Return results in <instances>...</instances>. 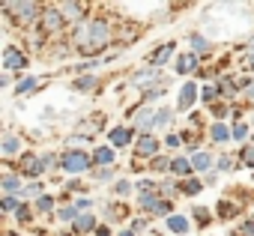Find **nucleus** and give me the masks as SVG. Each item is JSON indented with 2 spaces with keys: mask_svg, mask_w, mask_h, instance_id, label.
Here are the masks:
<instances>
[{
  "mask_svg": "<svg viewBox=\"0 0 254 236\" xmlns=\"http://www.w3.org/2000/svg\"><path fill=\"white\" fill-rule=\"evenodd\" d=\"M189 48H191L197 57H206V54H212V51H215V42H212V39H206L203 33H191V36H189Z\"/></svg>",
  "mask_w": 254,
  "mask_h": 236,
  "instance_id": "20",
  "label": "nucleus"
},
{
  "mask_svg": "<svg viewBox=\"0 0 254 236\" xmlns=\"http://www.w3.org/2000/svg\"><path fill=\"white\" fill-rule=\"evenodd\" d=\"M242 96H245V99H248V102H254V81H251V87H248V90H245V93H242Z\"/></svg>",
  "mask_w": 254,
  "mask_h": 236,
  "instance_id": "57",
  "label": "nucleus"
},
{
  "mask_svg": "<svg viewBox=\"0 0 254 236\" xmlns=\"http://www.w3.org/2000/svg\"><path fill=\"white\" fill-rule=\"evenodd\" d=\"M230 236H254V218H242V221L230 230Z\"/></svg>",
  "mask_w": 254,
  "mask_h": 236,
  "instance_id": "40",
  "label": "nucleus"
},
{
  "mask_svg": "<svg viewBox=\"0 0 254 236\" xmlns=\"http://www.w3.org/2000/svg\"><path fill=\"white\" fill-rule=\"evenodd\" d=\"M15 168H18V174H21V177H30L33 182L45 174L42 156H36V153H21V156H18V162H15Z\"/></svg>",
  "mask_w": 254,
  "mask_h": 236,
  "instance_id": "8",
  "label": "nucleus"
},
{
  "mask_svg": "<svg viewBox=\"0 0 254 236\" xmlns=\"http://www.w3.org/2000/svg\"><path fill=\"white\" fill-rule=\"evenodd\" d=\"M159 150H162V141L156 138V135H141L138 141H135V159H156L159 156Z\"/></svg>",
  "mask_w": 254,
  "mask_h": 236,
  "instance_id": "12",
  "label": "nucleus"
},
{
  "mask_svg": "<svg viewBox=\"0 0 254 236\" xmlns=\"http://www.w3.org/2000/svg\"><path fill=\"white\" fill-rule=\"evenodd\" d=\"M200 99H203L206 108H212L215 102H221V87H218V81H212V84H200Z\"/></svg>",
  "mask_w": 254,
  "mask_h": 236,
  "instance_id": "25",
  "label": "nucleus"
},
{
  "mask_svg": "<svg viewBox=\"0 0 254 236\" xmlns=\"http://www.w3.org/2000/svg\"><path fill=\"white\" fill-rule=\"evenodd\" d=\"M203 185H209V188H215V185H218V171H209V174L203 177Z\"/></svg>",
  "mask_w": 254,
  "mask_h": 236,
  "instance_id": "54",
  "label": "nucleus"
},
{
  "mask_svg": "<svg viewBox=\"0 0 254 236\" xmlns=\"http://www.w3.org/2000/svg\"><path fill=\"white\" fill-rule=\"evenodd\" d=\"M9 84H12V75L3 72V75H0V87H9Z\"/></svg>",
  "mask_w": 254,
  "mask_h": 236,
  "instance_id": "56",
  "label": "nucleus"
},
{
  "mask_svg": "<svg viewBox=\"0 0 254 236\" xmlns=\"http://www.w3.org/2000/svg\"><path fill=\"white\" fill-rule=\"evenodd\" d=\"M63 27H66V18H63L60 6H45V12H42V18H39L36 30H39V33L48 39V36H57Z\"/></svg>",
  "mask_w": 254,
  "mask_h": 236,
  "instance_id": "5",
  "label": "nucleus"
},
{
  "mask_svg": "<svg viewBox=\"0 0 254 236\" xmlns=\"http://www.w3.org/2000/svg\"><path fill=\"white\" fill-rule=\"evenodd\" d=\"M114 162H117L114 147H96L93 150V165L96 168H114Z\"/></svg>",
  "mask_w": 254,
  "mask_h": 236,
  "instance_id": "23",
  "label": "nucleus"
},
{
  "mask_svg": "<svg viewBox=\"0 0 254 236\" xmlns=\"http://www.w3.org/2000/svg\"><path fill=\"white\" fill-rule=\"evenodd\" d=\"M209 114L215 117V123H221L227 114H233V105H227V102H215V105L209 108Z\"/></svg>",
  "mask_w": 254,
  "mask_h": 236,
  "instance_id": "41",
  "label": "nucleus"
},
{
  "mask_svg": "<svg viewBox=\"0 0 254 236\" xmlns=\"http://www.w3.org/2000/svg\"><path fill=\"white\" fill-rule=\"evenodd\" d=\"M117 236H138V233H135V230H132V227H126V230H120V233H117Z\"/></svg>",
  "mask_w": 254,
  "mask_h": 236,
  "instance_id": "58",
  "label": "nucleus"
},
{
  "mask_svg": "<svg viewBox=\"0 0 254 236\" xmlns=\"http://www.w3.org/2000/svg\"><path fill=\"white\" fill-rule=\"evenodd\" d=\"M159 194L165 197V200H177L183 191H180V179H159Z\"/></svg>",
  "mask_w": 254,
  "mask_h": 236,
  "instance_id": "27",
  "label": "nucleus"
},
{
  "mask_svg": "<svg viewBox=\"0 0 254 236\" xmlns=\"http://www.w3.org/2000/svg\"><path fill=\"white\" fill-rule=\"evenodd\" d=\"M132 135H135V129L132 126H114V129H108V147H120V150H126L132 144Z\"/></svg>",
  "mask_w": 254,
  "mask_h": 236,
  "instance_id": "13",
  "label": "nucleus"
},
{
  "mask_svg": "<svg viewBox=\"0 0 254 236\" xmlns=\"http://www.w3.org/2000/svg\"><path fill=\"white\" fill-rule=\"evenodd\" d=\"M200 69H203V66H200V57H197L194 51H186V54H180V57L174 60V72H177V75H186V78L191 75V78H194Z\"/></svg>",
  "mask_w": 254,
  "mask_h": 236,
  "instance_id": "11",
  "label": "nucleus"
},
{
  "mask_svg": "<svg viewBox=\"0 0 254 236\" xmlns=\"http://www.w3.org/2000/svg\"><path fill=\"white\" fill-rule=\"evenodd\" d=\"M206 185H203V179H197V177H189V179H180V191L186 194V197H197L200 191H203Z\"/></svg>",
  "mask_w": 254,
  "mask_h": 236,
  "instance_id": "30",
  "label": "nucleus"
},
{
  "mask_svg": "<svg viewBox=\"0 0 254 236\" xmlns=\"http://www.w3.org/2000/svg\"><path fill=\"white\" fill-rule=\"evenodd\" d=\"M165 227H168L174 236H186V233L191 230V221H189L186 215H177V212H174L171 218H165Z\"/></svg>",
  "mask_w": 254,
  "mask_h": 236,
  "instance_id": "24",
  "label": "nucleus"
},
{
  "mask_svg": "<svg viewBox=\"0 0 254 236\" xmlns=\"http://www.w3.org/2000/svg\"><path fill=\"white\" fill-rule=\"evenodd\" d=\"M96 84H99V81H96V75H81V78H75V81H72V90H75V93H90Z\"/></svg>",
  "mask_w": 254,
  "mask_h": 236,
  "instance_id": "34",
  "label": "nucleus"
},
{
  "mask_svg": "<svg viewBox=\"0 0 254 236\" xmlns=\"http://www.w3.org/2000/svg\"><path fill=\"white\" fill-rule=\"evenodd\" d=\"M165 147H168V150H180V147H186V144H183V138H180L177 132H168V135H165Z\"/></svg>",
  "mask_w": 254,
  "mask_h": 236,
  "instance_id": "49",
  "label": "nucleus"
},
{
  "mask_svg": "<svg viewBox=\"0 0 254 236\" xmlns=\"http://www.w3.org/2000/svg\"><path fill=\"white\" fill-rule=\"evenodd\" d=\"M162 200H165V197H162L159 191H153V194H138V209H141V215H156V209H159Z\"/></svg>",
  "mask_w": 254,
  "mask_h": 236,
  "instance_id": "22",
  "label": "nucleus"
},
{
  "mask_svg": "<svg viewBox=\"0 0 254 236\" xmlns=\"http://www.w3.org/2000/svg\"><path fill=\"white\" fill-rule=\"evenodd\" d=\"M171 123H174V111H171L168 105L159 108V111H156V132H168Z\"/></svg>",
  "mask_w": 254,
  "mask_h": 236,
  "instance_id": "31",
  "label": "nucleus"
},
{
  "mask_svg": "<svg viewBox=\"0 0 254 236\" xmlns=\"http://www.w3.org/2000/svg\"><path fill=\"white\" fill-rule=\"evenodd\" d=\"M212 212H215V209H209V206H203V203L191 206V218L197 221V227H206V224H209V218H212Z\"/></svg>",
  "mask_w": 254,
  "mask_h": 236,
  "instance_id": "32",
  "label": "nucleus"
},
{
  "mask_svg": "<svg viewBox=\"0 0 254 236\" xmlns=\"http://www.w3.org/2000/svg\"><path fill=\"white\" fill-rule=\"evenodd\" d=\"M66 191H69V194H72V191L87 194V182H84V179H69V182H66Z\"/></svg>",
  "mask_w": 254,
  "mask_h": 236,
  "instance_id": "51",
  "label": "nucleus"
},
{
  "mask_svg": "<svg viewBox=\"0 0 254 236\" xmlns=\"http://www.w3.org/2000/svg\"><path fill=\"white\" fill-rule=\"evenodd\" d=\"M135 191V182H129V179H114V194L123 200V197H129Z\"/></svg>",
  "mask_w": 254,
  "mask_h": 236,
  "instance_id": "39",
  "label": "nucleus"
},
{
  "mask_svg": "<svg viewBox=\"0 0 254 236\" xmlns=\"http://www.w3.org/2000/svg\"><path fill=\"white\" fill-rule=\"evenodd\" d=\"M3 18L6 21H12L15 27H24V30H30V27H36L39 24V18H42V12H45V6L42 3H33V0H6L3 6Z\"/></svg>",
  "mask_w": 254,
  "mask_h": 236,
  "instance_id": "2",
  "label": "nucleus"
},
{
  "mask_svg": "<svg viewBox=\"0 0 254 236\" xmlns=\"http://www.w3.org/2000/svg\"><path fill=\"white\" fill-rule=\"evenodd\" d=\"M251 144H254V141H251Z\"/></svg>",
  "mask_w": 254,
  "mask_h": 236,
  "instance_id": "60",
  "label": "nucleus"
},
{
  "mask_svg": "<svg viewBox=\"0 0 254 236\" xmlns=\"http://www.w3.org/2000/svg\"><path fill=\"white\" fill-rule=\"evenodd\" d=\"M42 194H45V182H39V179H36V182H27V185H24L21 200H30V197H33V200H39Z\"/></svg>",
  "mask_w": 254,
  "mask_h": 236,
  "instance_id": "35",
  "label": "nucleus"
},
{
  "mask_svg": "<svg viewBox=\"0 0 254 236\" xmlns=\"http://www.w3.org/2000/svg\"><path fill=\"white\" fill-rule=\"evenodd\" d=\"M197 99H200V84H197L194 78L183 81V84H180V93H177V108H180V111H191Z\"/></svg>",
  "mask_w": 254,
  "mask_h": 236,
  "instance_id": "9",
  "label": "nucleus"
},
{
  "mask_svg": "<svg viewBox=\"0 0 254 236\" xmlns=\"http://www.w3.org/2000/svg\"><path fill=\"white\" fill-rule=\"evenodd\" d=\"M93 230H99V224H96V215H93V212L78 215V218L72 221V227H69V233H78V236H87V233H93Z\"/></svg>",
  "mask_w": 254,
  "mask_h": 236,
  "instance_id": "19",
  "label": "nucleus"
},
{
  "mask_svg": "<svg viewBox=\"0 0 254 236\" xmlns=\"http://www.w3.org/2000/svg\"><path fill=\"white\" fill-rule=\"evenodd\" d=\"M239 66L245 69V72H254V45H242L239 48Z\"/></svg>",
  "mask_w": 254,
  "mask_h": 236,
  "instance_id": "37",
  "label": "nucleus"
},
{
  "mask_svg": "<svg viewBox=\"0 0 254 236\" xmlns=\"http://www.w3.org/2000/svg\"><path fill=\"white\" fill-rule=\"evenodd\" d=\"M233 168H236L233 156H227V153H224V156H218V162H215V171H218V174H221V171H233Z\"/></svg>",
  "mask_w": 254,
  "mask_h": 236,
  "instance_id": "48",
  "label": "nucleus"
},
{
  "mask_svg": "<svg viewBox=\"0 0 254 236\" xmlns=\"http://www.w3.org/2000/svg\"><path fill=\"white\" fill-rule=\"evenodd\" d=\"M239 168H254V144H245L239 147Z\"/></svg>",
  "mask_w": 254,
  "mask_h": 236,
  "instance_id": "38",
  "label": "nucleus"
},
{
  "mask_svg": "<svg viewBox=\"0 0 254 236\" xmlns=\"http://www.w3.org/2000/svg\"><path fill=\"white\" fill-rule=\"evenodd\" d=\"M57 236H72V233H57Z\"/></svg>",
  "mask_w": 254,
  "mask_h": 236,
  "instance_id": "59",
  "label": "nucleus"
},
{
  "mask_svg": "<svg viewBox=\"0 0 254 236\" xmlns=\"http://www.w3.org/2000/svg\"><path fill=\"white\" fill-rule=\"evenodd\" d=\"M150 168H153V171H168V174H171V159L156 156V159H150Z\"/></svg>",
  "mask_w": 254,
  "mask_h": 236,
  "instance_id": "50",
  "label": "nucleus"
},
{
  "mask_svg": "<svg viewBox=\"0 0 254 236\" xmlns=\"http://www.w3.org/2000/svg\"><path fill=\"white\" fill-rule=\"evenodd\" d=\"M96 236H117V233H111V227H108V224H99V230H96Z\"/></svg>",
  "mask_w": 254,
  "mask_h": 236,
  "instance_id": "55",
  "label": "nucleus"
},
{
  "mask_svg": "<svg viewBox=\"0 0 254 236\" xmlns=\"http://www.w3.org/2000/svg\"><path fill=\"white\" fill-rule=\"evenodd\" d=\"M72 203H75V209H78V212H81V215H84V212H90V206H96V203H93V200H90V197H75V200H72Z\"/></svg>",
  "mask_w": 254,
  "mask_h": 236,
  "instance_id": "52",
  "label": "nucleus"
},
{
  "mask_svg": "<svg viewBox=\"0 0 254 236\" xmlns=\"http://www.w3.org/2000/svg\"><path fill=\"white\" fill-rule=\"evenodd\" d=\"M114 30H111V21L102 18V15H90L87 21H81L75 30H72V48L87 57V60H102V54L114 45Z\"/></svg>",
  "mask_w": 254,
  "mask_h": 236,
  "instance_id": "1",
  "label": "nucleus"
},
{
  "mask_svg": "<svg viewBox=\"0 0 254 236\" xmlns=\"http://www.w3.org/2000/svg\"><path fill=\"white\" fill-rule=\"evenodd\" d=\"M60 6V12H63V18H66V24H81V21H87L90 15H87V3H57Z\"/></svg>",
  "mask_w": 254,
  "mask_h": 236,
  "instance_id": "14",
  "label": "nucleus"
},
{
  "mask_svg": "<svg viewBox=\"0 0 254 236\" xmlns=\"http://www.w3.org/2000/svg\"><path fill=\"white\" fill-rule=\"evenodd\" d=\"M156 111H159V108H150V105H141V108L129 111V114H132V129H135L138 138L156 132Z\"/></svg>",
  "mask_w": 254,
  "mask_h": 236,
  "instance_id": "4",
  "label": "nucleus"
},
{
  "mask_svg": "<svg viewBox=\"0 0 254 236\" xmlns=\"http://www.w3.org/2000/svg\"><path fill=\"white\" fill-rule=\"evenodd\" d=\"M21 206H24V203H21V197H18V194H3V200H0V209H3L6 215H15Z\"/></svg>",
  "mask_w": 254,
  "mask_h": 236,
  "instance_id": "33",
  "label": "nucleus"
},
{
  "mask_svg": "<svg viewBox=\"0 0 254 236\" xmlns=\"http://www.w3.org/2000/svg\"><path fill=\"white\" fill-rule=\"evenodd\" d=\"M174 57H177V42H162V45H156V48L150 51V57H147V66H153V69H162V66H168Z\"/></svg>",
  "mask_w": 254,
  "mask_h": 236,
  "instance_id": "10",
  "label": "nucleus"
},
{
  "mask_svg": "<svg viewBox=\"0 0 254 236\" xmlns=\"http://www.w3.org/2000/svg\"><path fill=\"white\" fill-rule=\"evenodd\" d=\"M102 215L105 221H123V218H129V203H123V200L102 203Z\"/></svg>",
  "mask_w": 254,
  "mask_h": 236,
  "instance_id": "17",
  "label": "nucleus"
},
{
  "mask_svg": "<svg viewBox=\"0 0 254 236\" xmlns=\"http://www.w3.org/2000/svg\"><path fill=\"white\" fill-rule=\"evenodd\" d=\"M248 132H251V129H248V123H233V141H236V144H242V147H245Z\"/></svg>",
  "mask_w": 254,
  "mask_h": 236,
  "instance_id": "43",
  "label": "nucleus"
},
{
  "mask_svg": "<svg viewBox=\"0 0 254 236\" xmlns=\"http://www.w3.org/2000/svg\"><path fill=\"white\" fill-rule=\"evenodd\" d=\"M239 215H242V203H239V200L221 197V200L215 203V218H221V221H233V218H239Z\"/></svg>",
  "mask_w": 254,
  "mask_h": 236,
  "instance_id": "15",
  "label": "nucleus"
},
{
  "mask_svg": "<svg viewBox=\"0 0 254 236\" xmlns=\"http://www.w3.org/2000/svg\"><path fill=\"white\" fill-rule=\"evenodd\" d=\"M165 93H168V84H159V87H153V90L144 93V102H156V99H162Z\"/></svg>",
  "mask_w": 254,
  "mask_h": 236,
  "instance_id": "47",
  "label": "nucleus"
},
{
  "mask_svg": "<svg viewBox=\"0 0 254 236\" xmlns=\"http://www.w3.org/2000/svg\"><path fill=\"white\" fill-rule=\"evenodd\" d=\"M129 84L147 93V90H153V87H159V84H168V81H165V72H162V69L144 66V69H138V72L132 75V81H129Z\"/></svg>",
  "mask_w": 254,
  "mask_h": 236,
  "instance_id": "7",
  "label": "nucleus"
},
{
  "mask_svg": "<svg viewBox=\"0 0 254 236\" xmlns=\"http://www.w3.org/2000/svg\"><path fill=\"white\" fill-rule=\"evenodd\" d=\"M132 230L141 236V233H147L150 230V215H138V218H132Z\"/></svg>",
  "mask_w": 254,
  "mask_h": 236,
  "instance_id": "46",
  "label": "nucleus"
},
{
  "mask_svg": "<svg viewBox=\"0 0 254 236\" xmlns=\"http://www.w3.org/2000/svg\"><path fill=\"white\" fill-rule=\"evenodd\" d=\"M33 206H36V212H39V215H51V212H54V206H57V200H54V194H42Z\"/></svg>",
  "mask_w": 254,
  "mask_h": 236,
  "instance_id": "36",
  "label": "nucleus"
},
{
  "mask_svg": "<svg viewBox=\"0 0 254 236\" xmlns=\"http://www.w3.org/2000/svg\"><path fill=\"white\" fill-rule=\"evenodd\" d=\"M0 185H3L6 194H18V197H21V191H24V177H21L18 171H6L3 177H0Z\"/></svg>",
  "mask_w": 254,
  "mask_h": 236,
  "instance_id": "18",
  "label": "nucleus"
},
{
  "mask_svg": "<svg viewBox=\"0 0 254 236\" xmlns=\"http://www.w3.org/2000/svg\"><path fill=\"white\" fill-rule=\"evenodd\" d=\"M36 90H39V78H33V75H24V78L12 87L15 96H30V93H36Z\"/></svg>",
  "mask_w": 254,
  "mask_h": 236,
  "instance_id": "28",
  "label": "nucleus"
},
{
  "mask_svg": "<svg viewBox=\"0 0 254 236\" xmlns=\"http://www.w3.org/2000/svg\"><path fill=\"white\" fill-rule=\"evenodd\" d=\"M209 141L212 144H227V141H233V129L224 126V123H212L209 126Z\"/></svg>",
  "mask_w": 254,
  "mask_h": 236,
  "instance_id": "26",
  "label": "nucleus"
},
{
  "mask_svg": "<svg viewBox=\"0 0 254 236\" xmlns=\"http://www.w3.org/2000/svg\"><path fill=\"white\" fill-rule=\"evenodd\" d=\"M0 153H3L6 159H18L21 156V138L15 132H6L3 135V144H0Z\"/></svg>",
  "mask_w": 254,
  "mask_h": 236,
  "instance_id": "21",
  "label": "nucleus"
},
{
  "mask_svg": "<svg viewBox=\"0 0 254 236\" xmlns=\"http://www.w3.org/2000/svg\"><path fill=\"white\" fill-rule=\"evenodd\" d=\"M90 168H96L93 165V153H87V150H66V153H60V171L63 174H69V177H81L84 171H90Z\"/></svg>",
  "mask_w": 254,
  "mask_h": 236,
  "instance_id": "3",
  "label": "nucleus"
},
{
  "mask_svg": "<svg viewBox=\"0 0 254 236\" xmlns=\"http://www.w3.org/2000/svg\"><path fill=\"white\" fill-rule=\"evenodd\" d=\"M191 165H194V171H197V174H209V171H215V165H212V156H209L206 150L194 153V156H191Z\"/></svg>",
  "mask_w": 254,
  "mask_h": 236,
  "instance_id": "29",
  "label": "nucleus"
},
{
  "mask_svg": "<svg viewBox=\"0 0 254 236\" xmlns=\"http://www.w3.org/2000/svg\"><path fill=\"white\" fill-rule=\"evenodd\" d=\"M171 174H174L177 179H189V177H194L191 156H174V159H171Z\"/></svg>",
  "mask_w": 254,
  "mask_h": 236,
  "instance_id": "16",
  "label": "nucleus"
},
{
  "mask_svg": "<svg viewBox=\"0 0 254 236\" xmlns=\"http://www.w3.org/2000/svg\"><path fill=\"white\" fill-rule=\"evenodd\" d=\"M30 66V54L24 51V48H18V45H6L3 48V72H24Z\"/></svg>",
  "mask_w": 254,
  "mask_h": 236,
  "instance_id": "6",
  "label": "nucleus"
},
{
  "mask_svg": "<svg viewBox=\"0 0 254 236\" xmlns=\"http://www.w3.org/2000/svg\"><path fill=\"white\" fill-rule=\"evenodd\" d=\"M15 218H18V221H21V224H30V221H33V209H30V206H27V203H24V206H21V209H18V212H15Z\"/></svg>",
  "mask_w": 254,
  "mask_h": 236,
  "instance_id": "53",
  "label": "nucleus"
},
{
  "mask_svg": "<svg viewBox=\"0 0 254 236\" xmlns=\"http://www.w3.org/2000/svg\"><path fill=\"white\" fill-rule=\"evenodd\" d=\"M42 165H45L48 174H51V171H60V156H57V153H42Z\"/></svg>",
  "mask_w": 254,
  "mask_h": 236,
  "instance_id": "45",
  "label": "nucleus"
},
{
  "mask_svg": "<svg viewBox=\"0 0 254 236\" xmlns=\"http://www.w3.org/2000/svg\"><path fill=\"white\" fill-rule=\"evenodd\" d=\"M114 174H117V168H93V182H108V179H114Z\"/></svg>",
  "mask_w": 254,
  "mask_h": 236,
  "instance_id": "44",
  "label": "nucleus"
},
{
  "mask_svg": "<svg viewBox=\"0 0 254 236\" xmlns=\"http://www.w3.org/2000/svg\"><path fill=\"white\" fill-rule=\"evenodd\" d=\"M78 215H81V212L75 209V203H69V206H60V209H57V218H60V221H66L69 227H72V221H75Z\"/></svg>",
  "mask_w": 254,
  "mask_h": 236,
  "instance_id": "42",
  "label": "nucleus"
}]
</instances>
